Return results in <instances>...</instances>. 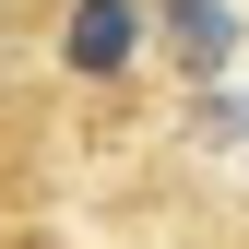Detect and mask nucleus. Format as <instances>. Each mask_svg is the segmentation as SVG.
Segmentation results:
<instances>
[{
  "label": "nucleus",
  "instance_id": "obj_1",
  "mask_svg": "<svg viewBox=\"0 0 249 249\" xmlns=\"http://www.w3.org/2000/svg\"><path fill=\"white\" fill-rule=\"evenodd\" d=\"M166 36H178V59L213 83V71L237 59V12H226V0H166Z\"/></svg>",
  "mask_w": 249,
  "mask_h": 249
},
{
  "label": "nucleus",
  "instance_id": "obj_2",
  "mask_svg": "<svg viewBox=\"0 0 249 249\" xmlns=\"http://www.w3.org/2000/svg\"><path fill=\"white\" fill-rule=\"evenodd\" d=\"M131 59V0H83L71 12V71H119Z\"/></svg>",
  "mask_w": 249,
  "mask_h": 249
}]
</instances>
